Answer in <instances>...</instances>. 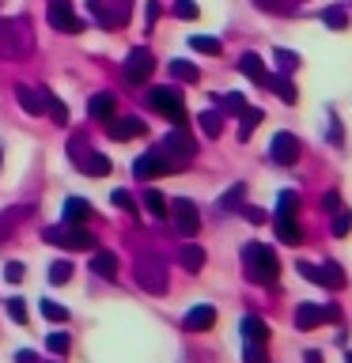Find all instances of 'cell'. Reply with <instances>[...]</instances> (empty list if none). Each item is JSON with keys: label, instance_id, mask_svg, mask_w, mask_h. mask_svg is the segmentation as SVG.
Listing matches in <instances>:
<instances>
[{"label": "cell", "instance_id": "obj_51", "mask_svg": "<svg viewBox=\"0 0 352 363\" xmlns=\"http://www.w3.org/2000/svg\"><path fill=\"white\" fill-rule=\"evenodd\" d=\"M243 216L250 223H265V212H261V208H243Z\"/></svg>", "mask_w": 352, "mask_h": 363}, {"label": "cell", "instance_id": "obj_47", "mask_svg": "<svg viewBox=\"0 0 352 363\" xmlns=\"http://www.w3.org/2000/svg\"><path fill=\"white\" fill-rule=\"evenodd\" d=\"M23 277H27V269H23V261H8V265H4V280H8V284H19Z\"/></svg>", "mask_w": 352, "mask_h": 363}, {"label": "cell", "instance_id": "obj_9", "mask_svg": "<svg viewBox=\"0 0 352 363\" xmlns=\"http://www.w3.org/2000/svg\"><path fill=\"white\" fill-rule=\"evenodd\" d=\"M45 19H50V27L61 30V34H79V30H84V19L72 11V4H68V0H50Z\"/></svg>", "mask_w": 352, "mask_h": 363}, {"label": "cell", "instance_id": "obj_38", "mask_svg": "<svg viewBox=\"0 0 352 363\" xmlns=\"http://www.w3.org/2000/svg\"><path fill=\"white\" fill-rule=\"evenodd\" d=\"M254 8L269 11V16H292V0H254Z\"/></svg>", "mask_w": 352, "mask_h": 363}, {"label": "cell", "instance_id": "obj_21", "mask_svg": "<svg viewBox=\"0 0 352 363\" xmlns=\"http://www.w3.org/2000/svg\"><path fill=\"white\" fill-rule=\"evenodd\" d=\"M91 272L102 280H114L118 277V257H114L110 250H95V254H91Z\"/></svg>", "mask_w": 352, "mask_h": 363}, {"label": "cell", "instance_id": "obj_40", "mask_svg": "<svg viewBox=\"0 0 352 363\" xmlns=\"http://www.w3.org/2000/svg\"><path fill=\"white\" fill-rule=\"evenodd\" d=\"M45 348H50L53 356H65V352L72 348V337H68V333H50V337H45Z\"/></svg>", "mask_w": 352, "mask_h": 363}, {"label": "cell", "instance_id": "obj_26", "mask_svg": "<svg viewBox=\"0 0 352 363\" xmlns=\"http://www.w3.org/2000/svg\"><path fill=\"white\" fill-rule=\"evenodd\" d=\"M178 261H182V269H186V272H201L204 269V250L197 242H186L178 250Z\"/></svg>", "mask_w": 352, "mask_h": 363}, {"label": "cell", "instance_id": "obj_3", "mask_svg": "<svg viewBox=\"0 0 352 363\" xmlns=\"http://www.w3.org/2000/svg\"><path fill=\"white\" fill-rule=\"evenodd\" d=\"M243 261H246V277L254 280V284H277V277H280V261H277V254H273L269 246H261V242H250L246 250H243Z\"/></svg>", "mask_w": 352, "mask_h": 363}, {"label": "cell", "instance_id": "obj_4", "mask_svg": "<svg viewBox=\"0 0 352 363\" xmlns=\"http://www.w3.org/2000/svg\"><path fill=\"white\" fill-rule=\"evenodd\" d=\"M133 277H136V284L148 291V295H167V265L159 257H152V254H141L133 261Z\"/></svg>", "mask_w": 352, "mask_h": 363}, {"label": "cell", "instance_id": "obj_30", "mask_svg": "<svg viewBox=\"0 0 352 363\" xmlns=\"http://www.w3.org/2000/svg\"><path fill=\"white\" fill-rule=\"evenodd\" d=\"M238 118H243V125H238V140H250V133H254L258 125H261V118H265V113L254 110V106H246L243 113H238Z\"/></svg>", "mask_w": 352, "mask_h": 363}, {"label": "cell", "instance_id": "obj_31", "mask_svg": "<svg viewBox=\"0 0 352 363\" xmlns=\"http://www.w3.org/2000/svg\"><path fill=\"white\" fill-rule=\"evenodd\" d=\"M189 45H193L197 53H204V57H220V53H224L220 38H209V34H193V38H189Z\"/></svg>", "mask_w": 352, "mask_h": 363}, {"label": "cell", "instance_id": "obj_43", "mask_svg": "<svg viewBox=\"0 0 352 363\" xmlns=\"http://www.w3.org/2000/svg\"><path fill=\"white\" fill-rule=\"evenodd\" d=\"M72 280V265L68 261H53L50 265V284H68Z\"/></svg>", "mask_w": 352, "mask_h": 363}, {"label": "cell", "instance_id": "obj_37", "mask_svg": "<svg viewBox=\"0 0 352 363\" xmlns=\"http://www.w3.org/2000/svg\"><path fill=\"white\" fill-rule=\"evenodd\" d=\"M295 212H299V193L284 189L277 197V216H295Z\"/></svg>", "mask_w": 352, "mask_h": 363}, {"label": "cell", "instance_id": "obj_44", "mask_svg": "<svg viewBox=\"0 0 352 363\" xmlns=\"http://www.w3.org/2000/svg\"><path fill=\"white\" fill-rule=\"evenodd\" d=\"M220 106H224L227 113H243V110H246V99L238 95V91H231V95H220Z\"/></svg>", "mask_w": 352, "mask_h": 363}, {"label": "cell", "instance_id": "obj_20", "mask_svg": "<svg viewBox=\"0 0 352 363\" xmlns=\"http://www.w3.org/2000/svg\"><path fill=\"white\" fill-rule=\"evenodd\" d=\"M38 95H42V113H50V121H53V125H68V106H65V102L57 99L50 87H42Z\"/></svg>", "mask_w": 352, "mask_h": 363}, {"label": "cell", "instance_id": "obj_56", "mask_svg": "<svg viewBox=\"0 0 352 363\" xmlns=\"http://www.w3.org/2000/svg\"><path fill=\"white\" fill-rule=\"evenodd\" d=\"M348 363H352V352H348Z\"/></svg>", "mask_w": 352, "mask_h": 363}, {"label": "cell", "instance_id": "obj_41", "mask_svg": "<svg viewBox=\"0 0 352 363\" xmlns=\"http://www.w3.org/2000/svg\"><path fill=\"white\" fill-rule=\"evenodd\" d=\"M273 57H277V68H280L284 76H288V72H295V68H299V53H292V50H277Z\"/></svg>", "mask_w": 352, "mask_h": 363}, {"label": "cell", "instance_id": "obj_34", "mask_svg": "<svg viewBox=\"0 0 352 363\" xmlns=\"http://www.w3.org/2000/svg\"><path fill=\"white\" fill-rule=\"evenodd\" d=\"M243 197H246V186H243V182H235V186L220 197V212H224V216H227V212H235L238 204H243Z\"/></svg>", "mask_w": 352, "mask_h": 363}, {"label": "cell", "instance_id": "obj_8", "mask_svg": "<svg viewBox=\"0 0 352 363\" xmlns=\"http://www.w3.org/2000/svg\"><path fill=\"white\" fill-rule=\"evenodd\" d=\"M170 220H175V227H178V235L182 238H193L201 231V212H197V204H193L189 197H178V201H170Z\"/></svg>", "mask_w": 352, "mask_h": 363}, {"label": "cell", "instance_id": "obj_6", "mask_svg": "<svg viewBox=\"0 0 352 363\" xmlns=\"http://www.w3.org/2000/svg\"><path fill=\"white\" fill-rule=\"evenodd\" d=\"M45 242H53L61 250H91L95 235L84 223H57V227H45Z\"/></svg>", "mask_w": 352, "mask_h": 363}, {"label": "cell", "instance_id": "obj_48", "mask_svg": "<svg viewBox=\"0 0 352 363\" xmlns=\"http://www.w3.org/2000/svg\"><path fill=\"white\" fill-rule=\"evenodd\" d=\"M243 359H246V363H269L265 348H261V345H250V340H246V352H243Z\"/></svg>", "mask_w": 352, "mask_h": 363}, {"label": "cell", "instance_id": "obj_2", "mask_svg": "<svg viewBox=\"0 0 352 363\" xmlns=\"http://www.w3.org/2000/svg\"><path fill=\"white\" fill-rule=\"evenodd\" d=\"M155 152L163 155L175 170H182V167H189V163H193V155H197V140L189 136L186 125H175V129H170L163 140L155 144Z\"/></svg>", "mask_w": 352, "mask_h": 363}, {"label": "cell", "instance_id": "obj_17", "mask_svg": "<svg viewBox=\"0 0 352 363\" xmlns=\"http://www.w3.org/2000/svg\"><path fill=\"white\" fill-rule=\"evenodd\" d=\"M212 325H216V311H212L209 303L193 306V311L186 314V329H189V333H209Z\"/></svg>", "mask_w": 352, "mask_h": 363}, {"label": "cell", "instance_id": "obj_12", "mask_svg": "<svg viewBox=\"0 0 352 363\" xmlns=\"http://www.w3.org/2000/svg\"><path fill=\"white\" fill-rule=\"evenodd\" d=\"M299 136H292V133H277L273 136V144H269V155H273V163H280V167H292V163H299Z\"/></svg>", "mask_w": 352, "mask_h": 363}, {"label": "cell", "instance_id": "obj_5", "mask_svg": "<svg viewBox=\"0 0 352 363\" xmlns=\"http://www.w3.org/2000/svg\"><path fill=\"white\" fill-rule=\"evenodd\" d=\"M87 11L102 30H118L133 16V0H87Z\"/></svg>", "mask_w": 352, "mask_h": 363}, {"label": "cell", "instance_id": "obj_52", "mask_svg": "<svg viewBox=\"0 0 352 363\" xmlns=\"http://www.w3.org/2000/svg\"><path fill=\"white\" fill-rule=\"evenodd\" d=\"M322 208L329 212V208H341V197H337V193H326V197H322Z\"/></svg>", "mask_w": 352, "mask_h": 363}, {"label": "cell", "instance_id": "obj_49", "mask_svg": "<svg viewBox=\"0 0 352 363\" xmlns=\"http://www.w3.org/2000/svg\"><path fill=\"white\" fill-rule=\"evenodd\" d=\"M110 201L118 204V208H129V212L136 208V201H133V193H129V189H114V197H110Z\"/></svg>", "mask_w": 352, "mask_h": 363}, {"label": "cell", "instance_id": "obj_11", "mask_svg": "<svg viewBox=\"0 0 352 363\" xmlns=\"http://www.w3.org/2000/svg\"><path fill=\"white\" fill-rule=\"evenodd\" d=\"M299 272H303L307 280L322 284V288H334V291H337V288H345V272H341L337 261H326V265H307V261H303Z\"/></svg>", "mask_w": 352, "mask_h": 363}, {"label": "cell", "instance_id": "obj_13", "mask_svg": "<svg viewBox=\"0 0 352 363\" xmlns=\"http://www.w3.org/2000/svg\"><path fill=\"white\" fill-rule=\"evenodd\" d=\"M133 174H136V178H159V174H175V167H170L167 159L152 147V152H144V155L133 163Z\"/></svg>", "mask_w": 352, "mask_h": 363}, {"label": "cell", "instance_id": "obj_45", "mask_svg": "<svg viewBox=\"0 0 352 363\" xmlns=\"http://www.w3.org/2000/svg\"><path fill=\"white\" fill-rule=\"evenodd\" d=\"M175 16L189 23V19H197V16H201V8L193 4V0H175Z\"/></svg>", "mask_w": 352, "mask_h": 363}, {"label": "cell", "instance_id": "obj_27", "mask_svg": "<svg viewBox=\"0 0 352 363\" xmlns=\"http://www.w3.org/2000/svg\"><path fill=\"white\" fill-rule=\"evenodd\" d=\"M243 337L250 340V345H265V340H269V325L261 322V318L246 314V318H243Z\"/></svg>", "mask_w": 352, "mask_h": 363}, {"label": "cell", "instance_id": "obj_22", "mask_svg": "<svg viewBox=\"0 0 352 363\" xmlns=\"http://www.w3.org/2000/svg\"><path fill=\"white\" fill-rule=\"evenodd\" d=\"M16 102L31 113V118H42V95H38V87H31V84H16Z\"/></svg>", "mask_w": 352, "mask_h": 363}, {"label": "cell", "instance_id": "obj_10", "mask_svg": "<svg viewBox=\"0 0 352 363\" xmlns=\"http://www.w3.org/2000/svg\"><path fill=\"white\" fill-rule=\"evenodd\" d=\"M152 68H155V57H152V50L136 45V50H129V57H125L121 72H125V79H133V84H144V79L152 76Z\"/></svg>", "mask_w": 352, "mask_h": 363}, {"label": "cell", "instance_id": "obj_33", "mask_svg": "<svg viewBox=\"0 0 352 363\" xmlns=\"http://www.w3.org/2000/svg\"><path fill=\"white\" fill-rule=\"evenodd\" d=\"M144 208L152 212V216H159V220H163V216L170 212V201H167L159 189H148V193H144Z\"/></svg>", "mask_w": 352, "mask_h": 363}, {"label": "cell", "instance_id": "obj_7", "mask_svg": "<svg viewBox=\"0 0 352 363\" xmlns=\"http://www.w3.org/2000/svg\"><path fill=\"white\" fill-rule=\"evenodd\" d=\"M148 106L159 110L167 121L186 125V102H182V91H175V87H152L148 91Z\"/></svg>", "mask_w": 352, "mask_h": 363}, {"label": "cell", "instance_id": "obj_32", "mask_svg": "<svg viewBox=\"0 0 352 363\" xmlns=\"http://www.w3.org/2000/svg\"><path fill=\"white\" fill-rule=\"evenodd\" d=\"M170 76L182 79V84H197V79H201V68L189 65V61H170Z\"/></svg>", "mask_w": 352, "mask_h": 363}, {"label": "cell", "instance_id": "obj_36", "mask_svg": "<svg viewBox=\"0 0 352 363\" xmlns=\"http://www.w3.org/2000/svg\"><path fill=\"white\" fill-rule=\"evenodd\" d=\"M42 318H45V322L61 325V322H68V306H61L57 299H42Z\"/></svg>", "mask_w": 352, "mask_h": 363}, {"label": "cell", "instance_id": "obj_54", "mask_svg": "<svg viewBox=\"0 0 352 363\" xmlns=\"http://www.w3.org/2000/svg\"><path fill=\"white\" fill-rule=\"evenodd\" d=\"M303 359H307V363H322V352H314V348H311V352H307Z\"/></svg>", "mask_w": 352, "mask_h": 363}, {"label": "cell", "instance_id": "obj_25", "mask_svg": "<svg viewBox=\"0 0 352 363\" xmlns=\"http://www.w3.org/2000/svg\"><path fill=\"white\" fill-rule=\"evenodd\" d=\"M238 72H243V76H250L254 84H265V76H269L258 53H243V57H238Z\"/></svg>", "mask_w": 352, "mask_h": 363}, {"label": "cell", "instance_id": "obj_14", "mask_svg": "<svg viewBox=\"0 0 352 363\" xmlns=\"http://www.w3.org/2000/svg\"><path fill=\"white\" fill-rule=\"evenodd\" d=\"M329 318H337V311H334V306H318V303H299V311H295V325H299V329H314V325L329 322Z\"/></svg>", "mask_w": 352, "mask_h": 363}, {"label": "cell", "instance_id": "obj_53", "mask_svg": "<svg viewBox=\"0 0 352 363\" xmlns=\"http://www.w3.org/2000/svg\"><path fill=\"white\" fill-rule=\"evenodd\" d=\"M16 363H38V356L31 348H23V352H16Z\"/></svg>", "mask_w": 352, "mask_h": 363}, {"label": "cell", "instance_id": "obj_35", "mask_svg": "<svg viewBox=\"0 0 352 363\" xmlns=\"http://www.w3.org/2000/svg\"><path fill=\"white\" fill-rule=\"evenodd\" d=\"M322 23L329 30H348V11L345 8H322Z\"/></svg>", "mask_w": 352, "mask_h": 363}, {"label": "cell", "instance_id": "obj_46", "mask_svg": "<svg viewBox=\"0 0 352 363\" xmlns=\"http://www.w3.org/2000/svg\"><path fill=\"white\" fill-rule=\"evenodd\" d=\"M87 147H91V144H87V136H79V133H76V136H72V140H68V159H72V163H76V159H79V155H84V152H87Z\"/></svg>", "mask_w": 352, "mask_h": 363}, {"label": "cell", "instance_id": "obj_16", "mask_svg": "<svg viewBox=\"0 0 352 363\" xmlns=\"http://www.w3.org/2000/svg\"><path fill=\"white\" fill-rule=\"evenodd\" d=\"M76 167L84 170L87 178H106L110 174V159L102 155V152H95V147H87V152L76 159Z\"/></svg>", "mask_w": 352, "mask_h": 363}, {"label": "cell", "instance_id": "obj_50", "mask_svg": "<svg viewBox=\"0 0 352 363\" xmlns=\"http://www.w3.org/2000/svg\"><path fill=\"white\" fill-rule=\"evenodd\" d=\"M155 19H159V4H155V0H148V8H144V23H148V27H155Z\"/></svg>", "mask_w": 352, "mask_h": 363}, {"label": "cell", "instance_id": "obj_28", "mask_svg": "<svg viewBox=\"0 0 352 363\" xmlns=\"http://www.w3.org/2000/svg\"><path fill=\"white\" fill-rule=\"evenodd\" d=\"M265 84L277 91V99H280V102H288V106H292L295 99H299V95H295V84H292L288 76H265Z\"/></svg>", "mask_w": 352, "mask_h": 363}, {"label": "cell", "instance_id": "obj_24", "mask_svg": "<svg viewBox=\"0 0 352 363\" xmlns=\"http://www.w3.org/2000/svg\"><path fill=\"white\" fill-rule=\"evenodd\" d=\"M27 216H31L27 204H23V208H8V212H0V246L8 242L11 231H16V227H19L23 220H27Z\"/></svg>", "mask_w": 352, "mask_h": 363}, {"label": "cell", "instance_id": "obj_19", "mask_svg": "<svg viewBox=\"0 0 352 363\" xmlns=\"http://www.w3.org/2000/svg\"><path fill=\"white\" fill-rule=\"evenodd\" d=\"M91 220V204L84 197H68L61 204V223H87Z\"/></svg>", "mask_w": 352, "mask_h": 363}, {"label": "cell", "instance_id": "obj_18", "mask_svg": "<svg viewBox=\"0 0 352 363\" xmlns=\"http://www.w3.org/2000/svg\"><path fill=\"white\" fill-rule=\"evenodd\" d=\"M87 118L91 121H110L114 118V95L110 91H99V95L87 99Z\"/></svg>", "mask_w": 352, "mask_h": 363}, {"label": "cell", "instance_id": "obj_29", "mask_svg": "<svg viewBox=\"0 0 352 363\" xmlns=\"http://www.w3.org/2000/svg\"><path fill=\"white\" fill-rule=\"evenodd\" d=\"M197 121H201V133H204V136H212V140L224 133V113H220V110H204Z\"/></svg>", "mask_w": 352, "mask_h": 363}, {"label": "cell", "instance_id": "obj_55", "mask_svg": "<svg viewBox=\"0 0 352 363\" xmlns=\"http://www.w3.org/2000/svg\"><path fill=\"white\" fill-rule=\"evenodd\" d=\"M0 167H4V147H0Z\"/></svg>", "mask_w": 352, "mask_h": 363}, {"label": "cell", "instance_id": "obj_23", "mask_svg": "<svg viewBox=\"0 0 352 363\" xmlns=\"http://www.w3.org/2000/svg\"><path fill=\"white\" fill-rule=\"evenodd\" d=\"M277 238L280 242H288V246H299L303 242V227L295 216H277Z\"/></svg>", "mask_w": 352, "mask_h": 363}, {"label": "cell", "instance_id": "obj_42", "mask_svg": "<svg viewBox=\"0 0 352 363\" xmlns=\"http://www.w3.org/2000/svg\"><path fill=\"white\" fill-rule=\"evenodd\" d=\"M8 318L16 325H27V303H23L19 295H11V299H8Z\"/></svg>", "mask_w": 352, "mask_h": 363}, {"label": "cell", "instance_id": "obj_1", "mask_svg": "<svg viewBox=\"0 0 352 363\" xmlns=\"http://www.w3.org/2000/svg\"><path fill=\"white\" fill-rule=\"evenodd\" d=\"M34 53V30L27 19H0V61H23Z\"/></svg>", "mask_w": 352, "mask_h": 363}, {"label": "cell", "instance_id": "obj_39", "mask_svg": "<svg viewBox=\"0 0 352 363\" xmlns=\"http://www.w3.org/2000/svg\"><path fill=\"white\" fill-rule=\"evenodd\" d=\"M329 231H334L337 238H345V235L352 231V212H348V208H337V212H334V227H329Z\"/></svg>", "mask_w": 352, "mask_h": 363}, {"label": "cell", "instance_id": "obj_15", "mask_svg": "<svg viewBox=\"0 0 352 363\" xmlns=\"http://www.w3.org/2000/svg\"><path fill=\"white\" fill-rule=\"evenodd\" d=\"M148 125L141 118H110L106 121V136L110 140H133V136H144Z\"/></svg>", "mask_w": 352, "mask_h": 363}]
</instances>
